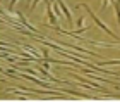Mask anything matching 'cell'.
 <instances>
[{
    "mask_svg": "<svg viewBox=\"0 0 120 102\" xmlns=\"http://www.w3.org/2000/svg\"><path fill=\"white\" fill-rule=\"evenodd\" d=\"M46 9H48V17H50V23H52V24H57V17H55V14H53V10H52V4H46Z\"/></svg>",
    "mask_w": 120,
    "mask_h": 102,
    "instance_id": "3957f363",
    "label": "cell"
},
{
    "mask_svg": "<svg viewBox=\"0 0 120 102\" xmlns=\"http://www.w3.org/2000/svg\"><path fill=\"white\" fill-rule=\"evenodd\" d=\"M60 4V9L64 10V14H65V17H67V21H69V24H72V14H70V10L65 7V4L64 2H58Z\"/></svg>",
    "mask_w": 120,
    "mask_h": 102,
    "instance_id": "7a4b0ae2",
    "label": "cell"
},
{
    "mask_svg": "<svg viewBox=\"0 0 120 102\" xmlns=\"http://www.w3.org/2000/svg\"><path fill=\"white\" fill-rule=\"evenodd\" d=\"M82 7H84V9H86V10H88V12L91 14V17L96 21V24L100 26V28H103V30H105V33H108L110 36H113V38H117V40H118V36H117L115 33H112V31H110V28H106V26H105V23H101V21H100V17H98V16H96L94 12H93V10H91V9L88 7V5H86V4H82Z\"/></svg>",
    "mask_w": 120,
    "mask_h": 102,
    "instance_id": "6da1fadb",
    "label": "cell"
}]
</instances>
